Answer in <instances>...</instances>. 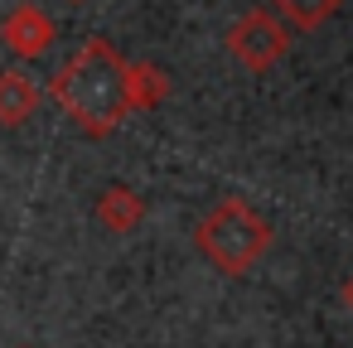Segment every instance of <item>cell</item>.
<instances>
[{
    "mask_svg": "<svg viewBox=\"0 0 353 348\" xmlns=\"http://www.w3.org/2000/svg\"><path fill=\"white\" fill-rule=\"evenodd\" d=\"M49 97L63 107V116L83 131V136H92V141H102V136H112L131 112H126V59L117 54V44L112 39H83L78 44V54L54 73V83H49Z\"/></svg>",
    "mask_w": 353,
    "mask_h": 348,
    "instance_id": "1",
    "label": "cell"
},
{
    "mask_svg": "<svg viewBox=\"0 0 353 348\" xmlns=\"http://www.w3.org/2000/svg\"><path fill=\"white\" fill-rule=\"evenodd\" d=\"M343 309H348V314H353V276H348V280H343Z\"/></svg>",
    "mask_w": 353,
    "mask_h": 348,
    "instance_id": "9",
    "label": "cell"
},
{
    "mask_svg": "<svg viewBox=\"0 0 353 348\" xmlns=\"http://www.w3.org/2000/svg\"><path fill=\"white\" fill-rule=\"evenodd\" d=\"M271 242H276L271 218L256 203H247L242 194L218 198L194 227V247L218 276H247L271 252Z\"/></svg>",
    "mask_w": 353,
    "mask_h": 348,
    "instance_id": "2",
    "label": "cell"
},
{
    "mask_svg": "<svg viewBox=\"0 0 353 348\" xmlns=\"http://www.w3.org/2000/svg\"><path fill=\"white\" fill-rule=\"evenodd\" d=\"M223 49H228V59H232L237 68H247V73H271V68L290 54V30L261 6V10H247V15H237V20L228 25Z\"/></svg>",
    "mask_w": 353,
    "mask_h": 348,
    "instance_id": "3",
    "label": "cell"
},
{
    "mask_svg": "<svg viewBox=\"0 0 353 348\" xmlns=\"http://www.w3.org/2000/svg\"><path fill=\"white\" fill-rule=\"evenodd\" d=\"M170 97V73L150 59L126 63V112H155Z\"/></svg>",
    "mask_w": 353,
    "mask_h": 348,
    "instance_id": "7",
    "label": "cell"
},
{
    "mask_svg": "<svg viewBox=\"0 0 353 348\" xmlns=\"http://www.w3.org/2000/svg\"><path fill=\"white\" fill-rule=\"evenodd\" d=\"M68 6H88V0H68Z\"/></svg>",
    "mask_w": 353,
    "mask_h": 348,
    "instance_id": "10",
    "label": "cell"
},
{
    "mask_svg": "<svg viewBox=\"0 0 353 348\" xmlns=\"http://www.w3.org/2000/svg\"><path fill=\"white\" fill-rule=\"evenodd\" d=\"M44 102V88L34 83V73L25 68H6L0 73V126H25Z\"/></svg>",
    "mask_w": 353,
    "mask_h": 348,
    "instance_id": "5",
    "label": "cell"
},
{
    "mask_svg": "<svg viewBox=\"0 0 353 348\" xmlns=\"http://www.w3.org/2000/svg\"><path fill=\"white\" fill-rule=\"evenodd\" d=\"M285 30H300V34H310V30H319V25H329L339 10H343V0H271L266 6Z\"/></svg>",
    "mask_w": 353,
    "mask_h": 348,
    "instance_id": "8",
    "label": "cell"
},
{
    "mask_svg": "<svg viewBox=\"0 0 353 348\" xmlns=\"http://www.w3.org/2000/svg\"><path fill=\"white\" fill-rule=\"evenodd\" d=\"M54 39H59V25L49 20V10H39V6H15L6 20H0V44H6L15 59H44L49 49H54Z\"/></svg>",
    "mask_w": 353,
    "mask_h": 348,
    "instance_id": "4",
    "label": "cell"
},
{
    "mask_svg": "<svg viewBox=\"0 0 353 348\" xmlns=\"http://www.w3.org/2000/svg\"><path fill=\"white\" fill-rule=\"evenodd\" d=\"M145 213H150L145 194H136V189H126V184H112V189H102V198H97V223H102L107 232H117V237L136 232V227L145 223Z\"/></svg>",
    "mask_w": 353,
    "mask_h": 348,
    "instance_id": "6",
    "label": "cell"
}]
</instances>
